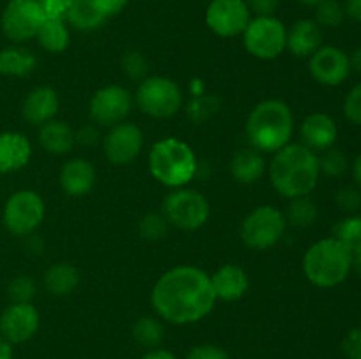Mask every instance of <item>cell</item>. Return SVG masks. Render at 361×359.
Instances as JSON below:
<instances>
[{"mask_svg": "<svg viewBox=\"0 0 361 359\" xmlns=\"http://www.w3.org/2000/svg\"><path fill=\"white\" fill-rule=\"evenodd\" d=\"M150 301L162 320L187 326L203 320L214 310L217 298L207 271L182 264L159 277L152 289Z\"/></svg>", "mask_w": 361, "mask_h": 359, "instance_id": "1", "label": "cell"}, {"mask_svg": "<svg viewBox=\"0 0 361 359\" xmlns=\"http://www.w3.org/2000/svg\"><path fill=\"white\" fill-rule=\"evenodd\" d=\"M268 175L271 187L286 199L309 196L319 182V157L302 143H289L275 151Z\"/></svg>", "mask_w": 361, "mask_h": 359, "instance_id": "2", "label": "cell"}, {"mask_svg": "<svg viewBox=\"0 0 361 359\" xmlns=\"http://www.w3.org/2000/svg\"><path fill=\"white\" fill-rule=\"evenodd\" d=\"M295 134L293 109L279 99H267L254 106L245 122V137L250 148L261 153H275L291 143Z\"/></svg>", "mask_w": 361, "mask_h": 359, "instance_id": "3", "label": "cell"}, {"mask_svg": "<svg viewBox=\"0 0 361 359\" xmlns=\"http://www.w3.org/2000/svg\"><path fill=\"white\" fill-rule=\"evenodd\" d=\"M197 157L192 148L178 137H164L152 146L148 169L152 176L169 189H182L196 176Z\"/></svg>", "mask_w": 361, "mask_h": 359, "instance_id": "4", "label": "cell"}, {"mask_svg": "<svg viewBox=\"0 0 361 359\" xmlns=\"http://www.w3.org/2000/svg\"><path fill=\"white\" fill-rule=\"evenodd\" d=\"M302 267L307 280L316 287H337L351 273L353 252L337 238L319 239L305 252Z\"/></svg>", "mask_w": 361, "mask_h": 359, "instance_id": "5", "label": "cell"}, {"mask_svg": "<svg viewBox=\"0 0 361 359\" xmlns=\"http://www.w3.org/2000/svg\"><path fill=\"white\" fill-rule=\"evenodd\" d=\"M286 227H288V222H286L284 213L271 204H263V206L254 208L243 218L240 238L247 248L264 252L284 238Z\"/></svg>", "mask_w": 361, "mask_h": 359, "instance_id": "6", "label": "cell"}, {"mask_svg": "<svg viewBox=\"0 0 361 359\" xmlns=\"http://www.w3.org/2000/svg\"><path fill=\"white\" fill-rule=\"evenodd\" d=\"M136 104L152 118H171L182 109L183 92L171 77L148 76L137 87Z\"/></svg>", "mask_w": 361, "mask_h": 359, "instance_id": "7", "label": "cell"}, {"mask_svg": "<svg viewBox=\"0 0 361 359\" xmlns=\"http://www.w3.org/2000/svg\"><path fill=\"white\" fill-rule=\"evenodd\" d=\"M162 215L169 225L183 231H196L210 218V203L203 194L194 189H173L162 203Z\"/></svg>", "mask_w": 361, "mask_h": 359, "instance_id": "8", "label": "cell"}, {"mask_svg": "<svg viewBox=\"0 0 361 359\" xmlns=\"http://www.w3.org/2000/svg\"><path fill=\"white\" fill-rule=\"evenodd\" d=\"M243 48L259 60H275L286 49L288 28L275 16H254L243 30Z\"/></svg>", "mask_w": 361, "mask_h": 359, "instance_id": "9", "label": "cell"}, {"mask_svg": "<svg viewBox=\"0 0 361 359\" xmlns=\"http://www.w3.org/2000/svg\"><path fill=\"white\" fill-rule=\"evenodd\" d=\"M46 215L44 199L35 190L21 189L6 201L2 222L14 236H30L42 224Z\"/></svg>", "mask_w": 361, "mask_h": 359, "instance_id": "10", "label": "cell"}, {"mask_svg": "<svg viewBox=\"0 0 361 359\" xmlns=\"http://www.w3.org/2000/svg\"><path fill=\"white\" fill-rule=\"evenodd\" d=\"M46 18L37 0H9L0 16V27L11 42L21 44L35 39Z\"/></svg>", "mask_w": 361, "mask_h": 359, "instance_id": "11", "label": "cell"}, {"mask_svg": "<svg viewBox=\"0 0 361 359\" xmlns=\"http://www.w3.org/2000/svg\"><path fill=\"white\" fill-rule=\"evenodd\" d=\"M133 109V95L120 84L102 87L92 95L88 104V115L94 125L113 127L126 122Z\"/></svg>", "mask_w": 361, "mask_h": 359, "instance_id": "12", "label": "cell"}, {"mask_svg": "<svg viewBox=\"0 0 361 359\" xmlns=\"http://www.w3.org/2000/svg\"><path fill=\"white\" fill-rule=\"evenodd\" d=\"M250 9L245 0H212L204 13L208 28L219 37L242 35L250 21Z\"/></svg>", "mask_w": 361, "mask_h": 359, "instance_id": "13", "label": "cell"}, {"mask_svg": "<svg viewBox=\"0 0 361 359\" xmlns=\"http://www.w3.org/2000/svg\"><path fill=\"white\" fill-rule=\"evenodd\" d=\"M143 143L145 137L140 127L130 122H122L109 127V132L102 139V150L111 164L126 165L141 153Z\"/></svg>", "mask_w": 361, "mask_h": 359, "instance_id": "14", "label": "cell"}, {"mask_svg": "<svg viewBox=\"0 0 361 359\" xmlns=\"http://www.w3.org/2000/svg\"><path fill=\"white\" fill-rule=\"evenodd\" d=\"M309 58L310 76L324 87H338L351 74L348 53L337 46H321Z\"/></svg>", "mask_w": 361, "mask_h": 359, "instance_id": "15", "label": "cell"}, {"mask_svg": "<svg viewBox=\"0 0 361 359\" xmlns=\"http://www.w3.org/2000/svg\"><path fill=\"white\" fill-rule=\"evenodd\" d=\"M41 315L32 303H11L0 315V334L9 344H25L35 336Z\"/></svg>", "mask_w": 361, "mask_h": 359, "instance_id": "16", "label": "cell"}, {"mask_svg": "<svg viewBox=\"0 0 361 359\" xmlns=\"http://www.w3.org/2000/svg\"><path fill=\"white\" fill-rule=\"evenodd\" d=\"M337 123L326 113H312L300 127V141L312 151H326L337 141Z\"/></svg>", "mask_w": 361, "mask_h": 359, "instance_id": "17", "label": "cell"}, {"mask_svg": "<svg viewBox=\"0 0 361 359\" xmlns=\"http://www.w3.org/2000/svg\"><path fill=\"white\" fill-rule=\"evenodd\" d=\"M212 289L217 301H238L249 291V275L238 264H224L214 275H210Z\"/></svg>", "mask_w": 361, "mask_h": 359, "instance_id": "18", "label": "cell"}, {"mask_svg": "<svg viewBox=\"0 0 361 359\" xmlns=\"http://www.w3.org/2000/svg\"><path fill=\"white\" fill-rule=\"evenodd\" d=\"M97 172L87 158L74 157L60 169V187L71 197H83L95 187Z\"/></svg>", "mask_w": 361, "mask_h": 359, "instance_id": "19", "label": "cell"}, {"mask_svg": "<svg viewBox=\"0 0 361 359\" xmlns=\"http://www.w3.org/2000/svg\"><path fill=\"white\" fill-rule=\"evenodd\" d=\"M32 144L21 132H0V175L16 172L30 162Z\"/></svg>", "mask_w": 361, "mask_h": 359, "instance_id": "20", "label": "cell"}, {"mask_svg": "<svg viewBox=\"0 0 361 359\" xmlns=\"http://www.w3.org/2000/svg\"><path fill=\"white\" fill-rule=\"evenodd\" d=\"M323 46V28L316 23V20H296L288 28L286 37V49L295 56H310Z\"/></svg>", "mask_w": 361, "mask_h": 359, "instance_id": "21", "label": "cell"}, {"mask_svg": "<svg viewBox=\"0 0 361 359\" xmlns=\"http://www.w3.org/2000/svg\"><path fill=\"white\" fill-rule=\"evenodd\" d=\"M60 99L56 90L51 87H37L23 101V116L28 123L32 125H44L46 122L53 120L59 113Z\"/></svg>", "mask_w": 361, "mask_h": 359, "instance_id": "22", "label": "cell"}, {"mask_svg": "<svg viewBox=\"0 0 361 359\" xmlns=\"http://www.w3.org/2000/svg\"><path fill=\"white\" fill-rule=\"evenodd\" d=\"M229 171L231 176L238 183L243 185H252L263 178L264 171H267V162L261 151L254 150V148H242L233 155L231 162H229Z\"/></svg>", "mask_w": 361, "mask_h": 359, "instance_id": "23", "label": "cell"}, {"mask_svg": "<svg viewBox=\"0 0 361 359\" xmlns=\"http://www.w3.org/2000/svg\"><path fill=\"white\" fill-rule=\"evenodd\" d=\"M39 143L48 153L66 155L76 144V134L62 120H49L39 127Z\"/></svg>", "mask_w": 361, "mask_h": 359, "instance_id": "24", "label": "cell"}, {"mask_svg": "<svg viewBox=\"0 0 361 359\" xmlns=\"http://www.w3.org/2000/svg\"><path fill=\"white\" fill-rule=\"evenodd\" d=\"M37 67V56L20 44L0 49V76L25 77Z\"/></svg>", "mask_w": 361, "mask_h": 359, "instance_id": "25", "label": "cell"}, {"mask_svg": "<svg viewBox=\"0 0 361 359\" xmlns=\"http://www.w3.org/2000/svg\"><path fill=\"white\" fill-rule=\"evenodd\" d=\"M63 20L67 21L69 27L76 28V30L92 32L101 28L108 18L99 11L94 0H74L71 4L69 11L66 13V16H63Z\"/></svg>", "mask_w": 361, "mask_h": 359, "instance_id": "26", "label": "cell"}, {"mask_svg": "<svg viewBox=\"0 0 361 359\" xmlns=\"http://www.w3.org/2000/svg\"><path fill=\"white\" fill-rule=\"evenodd\" d=\"M78 285H80V271L73 264L56 263L46 270L44 287L49 294L63 298L76 291Z\"/></svg>", "mask_w": 361, "mask_h": 359, "instance_id": "27", "label": "cell"}, {"mask_svg": "<svg viewBox=\"0 0 361 359\" xmlns=\"http://www.w3.org/2000/svg\"><path fill=\"white\" fill-rule=\"evenodd\" d=\"M35 39L44 51L59 55L66 51L71 42L69 25L63 18H46Z\"/></svg>", "mask_w": 361, "mask_h": 359, "instance_id": "28", "label": "cell"}, {"mask_svg": "<svg viewBox=\"0 0 361 359\" xmlns=\"http://www.w3.org/2000/svg\"><path fill=\"white\" fill-rule=\"evenodd\" d=\"M133 336L141 347L145 348H157L161 345L162 338H164V326L159 319L150 315L140 317L136 322L133 324Z\"/></svg>", "mask_w": 361, "mask_h": 359, "instance_id": "29", "label": "cell"}, {"mask_svg": "<svg viewBox=\"0 0 361 359\" xmlns=\"http://www.w3.org/2000/svg\"><path fill=\"white\" fill-rule=\"evenodd\" d=\"M286 222L293 227H309L317 218V206L309 196L295 197L289 203L288 211H286Z\"/></svg>", "mask_w": 361, "mask_h": 359, "instance_id": "30", "label": "cell"}, {"mask_svg": "<svg viewBox=\"0 0 361 359\" xmlns=\"http://www.w3.org/2000/svg\"><path fill=\"white\" fill-rule=\"evenodd\" d=\"M334 238H337L342 245L348 246L351 252L361 248V217L349 215L348 218L338 222L334 229Z\"/></svg>", "mask_w": 361, "mask_h": 359, "instance_id": "31", "label": "cell"}, {"mask_svg": "<svg viewBox=\"0 0 361 359\" xmlns=\"http://www.w3.org/2000/svg\"><path fill=\"white\" fill-rule=\"evenodd\" d=\"M345 18L344 4L338 0H321L316 6V23L321 28H337L341 27Z\"/></svg>", "mask_w": 361, "mask_h": 359, "instance_id": "32", "label": "cell"}, {"mask_svg": "<svg viewBox=\"0 0 361 359\" xmlns=\"http://www.w3.org/2000/svg\"><path fill=\"white\" fill-rule=\"evenodd\" d=\"M169 222L162 213H147L137 224V232L147 241H159L166 236Z\"/></svg>", "mask_w": 361, "mask_h": 359, "instance_id": "33", "label": "cell"}, {"mask_svg": "<svg viewBox=\"0 0 361 359\" xmlns=\"http://www.w3.org/2000/svg\"><path fill=\"white\" fill-rule=\"evenodd\" d=\"M35 282L28 275H18L7 285V294L13 303H32L35 298Z\"/></svg>", "mask_w": 361, "mask_h": 359, "instance_id": "34", "label": "cell"}, {"mask_svg": "<svg viewBox=\"0 0 361 359\" xmlns=\"http://www.w3.org/2000/svg\"><path fill=\"white\" fill-rule=\"evenodd\" d=\"M219 109V99L214 97V95H200V97H194L190 101L189 108H187V115L192 122L201 123L204 120L210 118L215 111Z\"/></svg>", "mask_w": 361, "mask_h": 359, "instance_id": "35", "label": "cell"}, {"mask_svg": "<svg viewBox=\"0 0 361 359\" xmlns=\"http://www.w3.org/2000/svg\"><path fill=\"white\" fill-rule=\"evenodd\" d=\"M319 169L323 175L331 176H341L344 175L345 169H348V158L337 148H330V150L323 151V155L319 157Z\"/></svg>", "mask_w": 361, "mask_h": 359, "instance_id": "36", "label": "cell"}, {"mask_svg": "<svg viewBox=\"0 0 361 359\" xmlns=\"http://www.w3.org/2000/svg\"><path fill=\"white\" fill-rule=\"evenodd\" d=\"M122 70L130 77V80L143 81L147 77L148 63L143 53L140 51H127L122 56Z\"/></svg>", "mask_w": 361, "mask_h": 359, "instance_id": "37", "label": "cell"}, {"mask_svg": "<svg viewBox=\"0 0 361 359\" xmlns=\"http://www.w3.org/2000/svg\"><path fill=\"white\" fill-rule=\"evenodd\" d=\"M344 113L349 122H353L355 125H361V83L355 84L345 95Z\"/></svg>", "mask_w": 361, "mask_h": 359, "instance_id": "38", "label": "cell"}, {"mask_svg": "<svg viewBox=\"0 0 361 359\" xmlns=\"http://www.w3.org/2000/svg\"><path fill=\"white\" fill-rule=\"evenodd\" d=\"M185 359H231L228 351L221 345L215 344H201L196 345L189 351Z\"/></svg>", "mask_w": 361, "mask_h": 359, "instance_id": "39", "label": "cell"}, {"mask_svg": "<svg viewBox=\"0 0 361 359\" xmlns=\"http://www.w3.org/2000/svg\"><path fill=\"white\" fill-rule=\"evenodd\" d=\"M335 201H337L338 206L342 210L349 211V213H355L361 208V192L355 187H345V189H341L335 196Z\"/></svg>", "mask_w": 361, "mask_h": 359, "instance_id": "40", "label": "cell"}, {"mask_svg": "<svg viewBox=\"0 0 361 359\" xmlns=\"http://www.w3.org/2000/svg\"><path fill=\"white\" fill-rule=\"evenodd\" d=\"M342 351L348 359H361V327L351 329L342 341Z\"/></svg>", "mask_w": 361, "mask_h": 359, "instance_id": "41", "label": "cell"}, {"mask_svg": "<svg viewBox=\"0 0 361 359\" xmlns=\"http://www.w3.org/2000/svg\"><path fill=\"white\" fill-rule=\"evenodd\" d=\"M48 18H63L74 0H37Z\"/></svg>", "mask_w": 361, "mask_h": 359, "instance_id": "42", "label": "cell"}, {"mask_svg": "<svg viewBox=\"0 0 361 359\" xmlns=\"http://www.w3.org/2000/svg\"><path fill=\"white\" fill-rule=\"evenodd\" d=\"M250 13L256 16H275V11L281 6V0H245Z\"/></svg>", "mask_w": 361, "mask_h": 359, "instance_id": "43", "label": "cell"}, {"mask_svg": "<svg viewBox=\"0 0 361 359\" xmlns=\"http://www.w3.org/2000/svg\"><path fill=\"white\" fill-rule=\"evenodd\" d=\"M94 4L106 18H111L122 13L127 7V4H129V0H94Z\"/></svg>", "mask_w": 361, "mask_h": 359, "instance_id": "44", "label": "cell"}, {"mask_svg": "<svg viewBox=\"0 0 361 359\" xmlns=\"http://www.w3.org/2000/svg\"><path fill=\"white\" fill-rule=\"evenodd\" d=\"M76 141L83 146H94L99 141V130L95 129V125H85L78 130Z\"/></svg>", "mask_w": 361, "mask_h": 359, "instance_id": "45", "label": "cell"}, {"mask_svg": "<svg viewBox=\"0 0 361 359\" xmlns=\"http://www.w3.org/2000/svg\"><path fill=\"white\" fill-rule=\"evenodd\" d=\"M344 11L345 16H349L351 20L361 23V0H345Z\"/></svg>", "mask_w": 361, "mask_h": 359, "instance_id": "46", "label": "cell"}, {"mask_svg": "<svg viewBox=\"0 0 361 359\" xmlns=\"http://www.w3.org/2000/svg\"><path fill=\"white\" fill-rule=\"evenodd\" d=\"M141 359H178L171 351H166V348H150L147 354Z\"/></svg>", "mask_w": 361, "mask_h": 359, "instance_id": "47", "label": "cell"}, {"mask_svg": "<svg viewBox=\"0 0 361 359\" xmlns=\"http://www.w3.org/2000/svg\"><path fill=\"white\" fill-rule=\"evenodd\" d=\"M13 344H9V341L0 334V359H13Z\"/></svg>", "mask_w": 361, "mask_h": 359, "instance_id": "48", "label": "cell"}, {"mask_svg": "<svg viewBox=\"0 0 361 359\" xmlns=\"http://www.w3.org/2000/svg\"><path fill=\"white\" fill-rule=\"evenodd\" d=\"M349 62H351V69H355L356 73L361 74V46L353 51V55L349 56Z\"/></svg>", "mask_w": 361, "mask_h": 359, "instance_id": "49", "label": "cell"}, {"mask_svg": "<svg viewBox=\"0 0 361 359\" xmlns=\"http://www.w3.org/2000/svg\"><path fill=\"white\" fill-rule=\"evenodd\" d=\"M190 92H192V97H200L204 94V84L201 80H192L190 83Z\"/></svg>", "mask_w": 361, "mask_h": 359, "instance_id": "50", "label": "cell"}, {"mask_svg": "<svg viewBox=\"0 0 361 359\" xmlns=\"http://www.w3.org/2000/svg\"><path fill=\"white\" fill-rule=\"evenodd\" d=\"M353 176H355L356 183L361 187V153L353 162Z\"/></svg>", "mask_w": 361, "mask_h": 359, "instance_id": "51", "label": "cell"}, {"mask_svg": "<svg viewBox=\"0 0 361 359\" xmlns=\"http://www.w3.org/2000/svg\"><path fill=\"white\" fill-rule=\"evenodd\" d=\"M353 267H355L356 273L361 277V248L353 252Z\"/></svg>", "mask_w": 361, "mask_h": 359, "instance_id": "52", "label": "cell"}, {"mask_svg": "<svg viewBox=\"0 0 361 359\" xmlns=\"http://www.w3.org/2000/svg\"><path fill=\"white\" fill-rule=\"evenodd\" d=\"M300 2L305 4V6H312V7H316L317 4L321 2V0H300Z\"/></svg>", "mask_w": 361, "mask_h": 359, "instance_id": "53", "label": "cell"}]
</instances>
